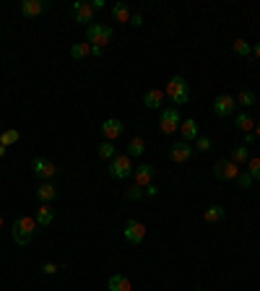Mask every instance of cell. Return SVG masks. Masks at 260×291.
Listing matches in <instances>:
<instances>
[{
  "label": "cell",
  "instance_id": "1",
  "mask_svg": "<svg viewBox=\"0 0 260 291\" xmlns=\"http://www.w3.org/2000/svg\"><path fill=\"white\" fill-rule=\"evenodd\" d=\"M37 229H39V226H37V221H34L31 216H18V218L13 221V229H10V231H13V242L21 244V247H26Z\"/></svg>",
  "mask_w": 260,
  "mask_h": 291
},
{
  "label": "cell",
  "instance_id": "10",
  "mask_svg": "<svg viewBox=\"0 0 260 291\" xmlns=\"http://www.w3.org/2000/svg\"><path fill=\"white\" fill-rule=\"evenodd\" d=\"M122 130H125V125H122L117 117H109L101 122V133H104V141H115V138L122 135Z\"/></svg>",
  "mask_w": 260,
  "mask_h": 291
},
{
  "label": "cell",
  "instance_id": "17",
  "mask_svg": "<svg viewBox=\"0 0 260 291\" xmlns=\"http://www.w3.org/2000/svg\"><path fill=\"white\" fill-rule=\"evenodd\" d=\"M107 286H109V291H130V278L122 273H112Z\"/></svg>",
  "mask_w": 260,
  "mask_h": 291
},
{
  "label": "cell",
  "instance_id": "30",
  "mask_svg": "<svg viewBox=\"0 0 260 291\" xmlns=\"http://www.w3.org/2000/svg\"><path fill=\"white\" fill-rule=\"evenodd\" d=\"M237 185H240L242 190L253 188V177H250V172H240V174H237Z\"/></svg>",
  "mask_w": 260,
  "mask_h": 291
},
{
  "label": "cell",
  "instance_id": "37",
  "mask_svg": "<svg viewBox=\"0 0 260 291\" xmlns=\"http://www.w3.org/2000/svg\"><path fill=\"white\" fill-rule=\"evenodd\" d=\"M245 143H247V146L255 143V133H245Z\"/></svg>",
  "mask_w": 260,
  "mask_h": 291
},
{
  "label": "cell",
  "instance_id": "39",
  "mask_svg": "<svg viewBox=\"0 0 260 291\" xmlns=\"http://www.w3.org/2000/svg\"><path fill=\"white\" fill-rule=\"evenodd\" d=\"M91 8H94V10H99V8H104V0H94V3H91Z\"/></svg>",
  "mask_w": 260,
  "mask_h": 291
},
{
  "label": "cell",
  "instance_id": "2",
  "mask_svg": "<svg viewBox=\"0 0 260 291\" xmlns=\"http://www.w3.org/2000/svg\"><path fill=\"white\" fill-rule=\"evenodd\" d=\"M167 94L169 99H172V104H187L190 101V86H187V81L182 76H172L169 78V84H167Z\"/></svg>",
  "mask_w": 260,
  "mask_h": 291
},
{
  "label": "cell",
  "instance_id": "43",
  "mask_svg": "<svg viewBox=\"0 0 260 291\" xmlns=\"http://www.w3.org/2000/svg\"><path fill=\"white\" fill-rule=\"evenodd\" d=\"M0 226H3V216H0Z\"/></svg>",
  "mask_w": 260,
  "mask_h": 291
},
{
  "label": "cell",
  "instance_id": "19",
  "mask_svg": "<svg viewBox=\"0 0 260 291\" xmlns=\"http://www.w3.org/2000/svg\"><path fill=\"white\" fill-rule=\"evenodd\" d=\"M37 197H39V200L42 203H52L55 200V197H58V190H55V185H50V182H42L39 185V188H37Z\"/></svg>",
  "mask_w": 260,
  "mask_h": 291
},
{
  "label": "cell",
  "instance_id": "25",
  "mask_svg": "<svg viewBox=\"0 0 260 291\" xmlns=\"http://www.w3.org/2000/svg\"><path fill=\"white\" fill-rule=\"evenodd\" d=\"M232 161H234L237 167L245 164V161H250V154H247V146H237V148L232 151Z\"/></svg>",
  "mask_w": 260,
  "mask_h": 291
},
{
  "label": "cell",
  "instance_id": "32",
  "mask_svg": "<svg viewBox=\"0 0 260 291\" xmlns=\"http://www.w3.org/2000/svg\"><path fill=\"white\" fill-rule=\"evenodd\" d=\"M125 195L130 197V200H141V197H143L146 193H143L141 185H133V188H128V193H125Z\"/></svg>",
  "mask_w": 260,
  "mask_h": 291
},
{
  "label": "cell",
  "instance_id": "27",
  "mask_svg": "<svg viewBox=\"0 0 260 291\" xmlns=\"http://www.w3.org/2000/svg\"><path fill=\"white\" fill-rule=\"evenodd\" d=\"M237 104H242V107H253V104H255V91H250V89L240 91V97H237Z\"/></svg>",
  "mask_w": 260,
  "mask_h": 291
},
{
  "label": "cell",
  "instance_id": "18",
  "mask_svg": "<svg viewBox=\"0 0 260 291\" xmlns=\"http://www.w3.org/2000/svg\"><path fill=\"white\" fill-rule=\"evenodd\" d=\"M179 133H182V141H185V143L195 141V138H198V122H195L193 117L185 120L182 125H179Z\"/></svg>",
  "mask_w": 260,
  "mask_h": 291
},
{
  "label": "cell",
  "instance_id": "24",
  "mask_svg": "<svg viewBox=\"0 0 260 291\" xmlns=\"http://www.w3.org/2000/svg\"><path fill=\"white\" fill-rule=\"evenodd\" d=\"M143 148H146V143H143V138H130V143H128V156H141L143 154Z\"/></svg>",
  "mask_w": 260,
  "mask_h": 291
},
{
  "label": "cell",
  "instance_id": "20",
  "mask_svg": "<svg viewBox=\"0 0 260 291\" xmlns=\"http://www.w3.org/2000/svg\"><path fill=\"white\" fill-rule=\"evenodd\" d=\"M234 125L240 127L242 133H253V130H255V120L250 117V114H237V117H234Z\"/></svg>",
  "mask_w": 260,
  "mask_h": 291
},
{
  "label": "cell",
  "instance_id": "28",
  "mask_svg": "<svg viewBox=\"0 0 260 291\" xmlns=\"http://www.w3.org/2000/svg\"><path fill=\"white\" fill-rule=\"evenodd\" d=\"M232 47H234L237 55H242V57H250V55H253V47H250V44H247L245 39H234Z\"/></svg>",
  "mask_w": 260,
  "mask_h": 291
},
{
  "label": "cell",
  "instance_id": "34",
  "mask_svg": "<svg viewBox=\"0 0 260 291\" xmlns=\"http://www.w3.org/2000/svg\"><path fill=\"white\" fill-rule=\"evenodd\" d=\"M143 193L149 195V197H156V195H159V188H154V185H146V188H143Z\"/></svg>",
  "mask_w": 260,
  "mask_h": 291
},
{
  "label": "cell",
  "instance_id": "4",
  "mask_svg": "<svg viewBox=\"0 0 260 291\" xmlns=\"http://www.w3.org/2000/svg\"><path fill=\"white\" fill-rule=\"evenodd\" d=\"M133 161H130V156L125 154V156H115L109 161V177L112 180H128L130 174H133Z\"/></svg>",
  "mask_w": 260,
  "mask_h": 291
},
{
  "label": "cell",
  "instance_id": "3",
  "mask_svg": "<svg viewBox=\"0 0 260 291\" xmlns=\"http://www.w3.org/2000/svg\"><path fill=\"white\" fill-rule=\"evenodd\" d=\"M109 39H112V29L109 26H104V24H88V29H86V42L91 44V47H107L109 44Z\"/></svg>",
  "mask_w": 260,
  "mask_h": 291
},
{
  "label": "cell",
  "instance_id": "14",
  "mask_svg": "<svg viewBox=\"0 0 260 291\" xmlns=\"http://www.w3.org/2000/svg\"><path fill=\"white\" fill-rule=\"evenodd\" d=\"M44 8H47L44 0H24V3H21V13L29 16V18H34V16H39Z\"/></svg>",
  "mask_w": 260,
  "mask_h": 291
},
{
  "label": "cell",
  "instance_id": "8",
  "mask_svg": "<svg viewBox=\"0 0 260 291\" xmlns=\"http://www.w3.org/2000/svg\"><path fill=\"white\" fill-rule=\"evenodd\" d=\"M234 97H229V94H221V97H216L213 99V112L219 114V117H232L234 114Z\"/></svg>",
  "mask_w": 260,
  "mask_h": 291
},
{
  "label": "cell",
  "instance_id": "35",
  "mask_svg": "<svg viewBox=\"0 0 260 291\" xmlns=\"http://www.w3.org/2000/svg\"><path fill=\"white\" fill-rule=\"evenodd\" d=\"M42 271L52 276V273H58V265H55V263H44V265H42Z\"/></svg>",
  "mask_w": 260,
  "mask_h": 291
},
{
  "label": "cell",
  "instance_id": "29",
  "mask_svg": "<svg viewBox=\"0 0 260 291\" xmlns=\"http://www.w3.org/2000/svg\"><path fill=\"white\" fill-rule=\"evenodd\" d=\"M18 130H3L0 133V146H10V143H16L18 141Z\"/></svg>",
  "mask_w": 260,
  "mask_h": 291
},
{
  "label": "cell",
  "instance_id": "38",
  "mask_svg": "<svg viewBox=\"0 0 260 291\" xmlns=\"http://www.w3.org/2000/svg\"><path fill=\"white\" fill-rule=\"evenodd\" d=\"M91 55L94 57H101V55H104V47H91Z\"/></svg>",
  "mask_w": 260,
  "mask_h": 291
},
{
  "label": "cell",
  "instance_id": "33",
  "mask_svg": "<svg viewBox=\"0 0 260 291\" xmlns=\"http://www.w3.org/2000/svg\"><path fill=\"white\" fill-rule=\"evenodd\" d=\"M195 148H198V151H203V154H206V151L211 148V138H206V135L195 138Z\"/></svg>",
  "mask_w": 260,
  "mask_h": 291
},
{
  "label": "cell",
  "instance_id": "7",
  "mask_svg": "<svg viewBox=\"0 0 260 291\" xmlns=\"http://www.w3.org/2000/svg\"><path fill=\"white\" fill-rule=\"evenodd\" d=\"M31 169H34V174H37L42 182H50L55 174H58V167H55L52 161H47V159H34L31 161Z\"/></svg>",
  "mask_w": 260,
  "mask_h": 291
},
{
  "label": "cell",
  "instance_id": "22",
  "mask_svg": "<svg viewBox=\"0 0 260 291\" xmlns=\"http://www.w3.org/2000/svg\"><path fill=\"white\" fill-rule=\"evenodd\" d=\"M112 16H115L117 21H122V24H128V21H130V10H128L125 3H115V5H112Z\"/></svg>",
  "mask_w": 260,
  "mask_h": 291
},
{
  "label": "cell",
  "instance_id": "42",
  "mask_svg": "<svg viewBox=\"0 0 260 291\" xmlns=\"http://www.w3.org/2000/svg\"><path fill=\"white\" fill-rule=\"evenodd\" d=\"M5 156V146H0V159H3Z\"/></svg>",
  "mask_w": 260,
  "mask_h": 291
},
{
  "label": "cell",
  "instance_id": "23",
  "mask_svg": "<svg viewBox=\"0 0 260 291\" xmlns=\"http://www.w3.org/2000/svg\"><path fill=\"white\" fill-rule=\"evenodd\" d=\"M88 52H91V44L88 42H78L71 47V57H76V60H81V57H86Z\"/></svg>",
  "mask_w": 260,
  "mask_h": 291
},
{
  "label": "cell",
  "instance_id": "12",
  "mask_svg": "<svg viewBox=\"0 0 260 291\" xmlns=\"http://www.w3.org/2000/svg\"><path fill=\"white\" fill-rule=\"evenodd\" d=\"M73 21H78V24H88V21H94V8L91 3H73Z\"/></svg>",
  "mask_w": 260,
  "mask_h": 291
},
{
  "label": "cell",
  "instance_id": "5",
  "mask_svg": "<svg viewBox=\"0 0 260 291\" xmlns=\"http://www.w3.org/2000/svg\"><path fill=\"white\" fill-rule=\"evenodd\" d=\"M179 125H182V120H179V109L177 107L162 109V114H159V127H162L164 135H172L174 130H179Z\"/></svg>",
  "mask_w": 260,
  "mask_h": 291
},
{
  "label": "cell",
  "instance_id": "11",
  "mask_svg": "<svg viewBox=\"0 0 260 291\" xmlns=\"http://www.w3.org/2000/svg\"><path fill=\"white\" fill-rule=\"evenodd\" d=\"M190 156H193V146L179 141V143H172V148H169V159L177 161V164H182V161H187Z\"/></svg>",
  "mask_w": 260,
  "mask_h": 291
},
{
  "label": "cell",
  "instance_id": "13",
  "mask_svg": "<svg viewBox=\"0 0 260 291\" xmlns=\"http://www.w3.org/2000/svg\"><path fill=\"white\" fill-rule=\"evenodd\" d=\"M154 167L151 164H138L133 169V180H135V185H141V188H146V185H151V180H154Z\"/></svg>",
  "mask_w": 260,
  "mask_h": 291
},
{
  "label": "cell",
  "instance_id": "31",
  "mask_svg": "<svg viewBox=\"0 0 260 291\" xmlns=\"http://www.w3.org/2000/svg\"><path fill=\"white\" fill-rule=\"evenodd\" d=\"M247 167H250V169H247V172H250V177L260 180V159H250V161H247Z\"/></svg>",
  "mask_w": 260,
  "mask_h": 291
},
{
  "label": "cell",
  "instance_id": "41",
  "mask_svg": "<svg viewBox=\"0 0 260 291\" xmlns=\"http://www.w3.org/2000/svg\"><path fill=\"white\" fill-rule=\"evenodd\" d=\"M253 133H255V138H260V125H255V130H253Z\"/></svg>",
  "mask_w": 260,
  "mask_h": 291
},
{
  "label": "cell",
  "instance_id": "40",
  "mask_svg": "<svg viewBox=\"0 0 260 291\" xmlns=\"http://www.w3.org/2000/svg\"><path fill=\"white\" fill-rule=\"evenodd\" d=\"M253 55H255L258 60H260V42H255V47H253Z\"/></svg>",
  "mask_w": 260,
  "mask_h": 291
},
{
  "label": "cell",
  "instance_id": "36",
  "mask_svg": "<svg viewBox=\"0 0 260 291\" xmlns=\"http://www.w3.org/2000/svg\"><path fill=\"white\" fill-rule=\"evenodd\" d=\"M130 24H133V26H141V24H143V16L133 13V16H130Z\"/></svg>",
  "mask_w": 260,
  "mask_h": 291
},
{
  "label": "cell",
  "instance_id": "9",
  "mask_svg": "<svg viewBox=\"0 0 260 291\" xmlns=\"http://www.w3.org/2000/svg\"><path fill=\"white\" fill-rule=\"evenodd\" d=\"M125 239H128L130 244H141V242L146 239V226L141 224V221L130 218L128 224H125Z\"/></svg>",
  "mask_w": 260,
  "mask_h": 291
},
{
  "label": "cell",
  "instance_id": "21",
  "mask_svg": "<svg viewBox=\"0 0 260 291\" xmlns=\"http://www.w3.org/2000/svg\"><path fill=\"white\" fill-rule=\"evenodd\" d=\"M224 216H227V211H224L221 205H211V208H206V216L203 218H206L208 224H216V221H221Z\"/></svg>",
  "mask_w": 260,
  "mask_h": 291
},
{
  "label": "cell",
  "instance_id": "26",
  "mask_svg": "<svg viewBox=\"0 0 260 291\" xmlns=\"http://www.w3.org/2000/svg\"><path fill=\"white\" fill-rule=\"evenodd\" d=\"M96 154H99L101 159H109V161L117 156V154H115V146H112V141H101V143H99V151H96Z\"/></svg>",
  "mask_w": 260,
  "mask_h": 291
},
{
  "label": "cell",
  "instance_id": "6",
  "mask_svg": "<svg viewBox=\"0 0 260 291\" xmlns=\"http://www.w3.org/2000/svg\"><path fill=\"white\" fill-rule=\"evenodd\" d=\"M213 174H216V180H237L240 167H237L232 159H221V161L213 164Z\"/></svg>",
  "mask_w": 260,
  "mask_h": 291
},
{
  "label": "cell",
  "instance_id": "15",
  "mask_svg": "<svg viewBox=\"0 0 260 291\" xmlns=\"http://www.w3.org/2000/svg\"><path fill=\"white\" fill-rule=\"evenodd\" d=\"M143 104L149 109H159L162 104H164V91H159V89H149L143 94Z\"/></svg>",
  "mask_w": 260,
  "mask_h": 291
},
{
  "label": "cell",
  "instance_id": "16",
  "mask_svg": "<svg viewBox=\"0 0 260 291\" xmlns=\"http://www.w3.org/2000/svg\"><path fill=\"white\" fill-rule=\"evenodd\" d=\"M34 221H37V226H39V229H47V226L52 224V221H55L52 208H50L47 203H42V208H37V218H34Z\"/></svg>",
  "mask_w": 260,
  "mask_h": 291
}]
</instances>
